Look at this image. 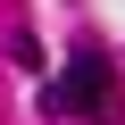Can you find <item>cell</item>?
I'll return each mask as SVG.
<instances>
[{"mask_svg":"<svg viewBox=\"0 0 125 125\" xmlns=\"http://www.w3.org/2000/svg\"><path fill=\"white\" fill-rule=\"evenodd\" d=\"M50 108H58V117H92V125H100V117L117 108V67H108V58H92V50H83V58H67V83L50 92Z\"/></svg>","mask_w":125,"mask_h":125,"instance_id":"obj_1","label":"cell"}]
</instances>
